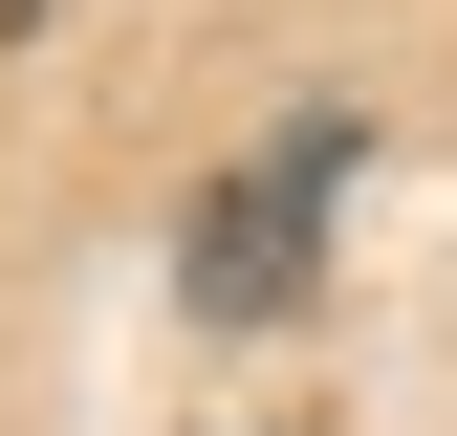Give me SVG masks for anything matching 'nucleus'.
<instances>
[{"label":"nucleus","mask_w":457,"mask_h":436,"mask_svg":"<svg viewBox=\"0 0 457 436\" xmlns=\"http://www.w3.org/2000/svg\"><path fill=\"white\" fill-rule=\"evenodd\" d=\"M327 197H349V109H283L240 175L196 197V240H175L196 306H218V327H283V306H305V262H327Z\"/></svg>","instance_id":"1"},{"label":"nucleus","mask_w":457,"mask_h":436,"mask_svg":"<svg viewBox=\"0 0 457 436\" xmlns=\"http://www.w3.org/2000/svg\"><path fill=\"white\" fill-rule=\"evenodd\" d=\"M22 22H44V0H0V44H22Z\"/></svg>","instance_id":"2"}]
</instances>
